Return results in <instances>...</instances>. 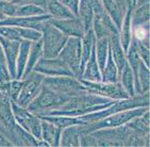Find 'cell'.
I'll list each match as a JSON object with an SVG mask.
<instances>
[{
	"label": "cell",
	"instance_id": "obj_1",
	"mask_svg": "<svg viewBox=\"0 0 150 147\" xmlns=\"http://www.w3.org/2000/svg\"><path fill=\"white\" fill-rule=\"evenodd\" d=\"M71 97L69 96L54 92L43 84L38 96L30 102L27 109L35 115H44L50 111L61 109L62 106Z\"/></svg>",
	"mask_w": 150,
	"mask_h": 147
},
{
	"label": "cell",
	"instance_id": "obj_2",
	"mask_svg": "<svg viewBox=\"0 0 150 147\" xmlns=\"http://www.w3.org/2000/svg\"><path fill=\"white\" fill-rule=\"evenodd\" d=\"M42 32V43H43V58H55L63 49L67 42L66 34L54 27L49 19L46 20L40 27Z\"/></svg>",
	"mask_w": 150,
	"mask_h": 147
},
{
	"label": "cell",
	"instance_id": "obj_3",
	"mask_svg": "<svg viewBox=\"0 0 150 147\" xmlns=\"http://www.w3.org/2000/svg\"><path fill=\"white\" fill-rule=\"evenodd\" d=\"M43 84L54 92L69 97L85 92L80 79L74 76H45Z\"/></svg>",
	"mask_w": 150,
	"mask_h": 147
},
{
	"label": "cell",
	"instance_id": "obj_4",
	"mask_svg": "<svg viewBox=\"0 0 150 147\" xmlns=\"http://www.w3.org/2000/svg\"><path fill=\"white\" fill-rule=\"evenodd\" d=\"M80 81L83 84L84 89L92 94L109 98L112 100H119V99L130 97L119 81L114 82V83H107V82H102V81L94 82V81L84 80L81 78Z\"/></svg>",
	"mask_w": 150,
	"mask_h": 147
},
{
	"label": "cell",
	"instance_id": "obj_5",
	"mask_svg": "<svg viewBox=\"0 0 150 147\" xmlns=\"http://www.w3.org/2000/svg\"><path fill=\"white\" fill-rule=\"evenodd\" d=\"M44 78H45V76L43 74L35 72V70H32L26 77H23L21 79L23 84H21L19 95L15 102L21 107H28L30 102L40 93V89L43 87Z\"/></svg>",
	"mask_w": 150,
	"mask_h": 147
},
{
	"label": "cell",
	"instance_id": "obj_6",
	"mask_svg": "<svg viewBox=\"0 0 150 147\" xmlns=\"http://www.w3.org/2000/svg\"><path fill=\"white\" fill-rule=\"evenodd\" d=\"M61 60H63L71 69L72 74L76 78L80 79L82 77L81 69V38L69 36L64 45L63 49L58 55Z\"/></svg>",
	"mask_w": 150,
	"mask_h": 147
},
{
	"label": "cell",
	"instance_id": "obj_7",
	"mask_svg": "<svg viewBox=\"0 0 150 147\" xmlns=\"http://www.w3.org/2000/svg\"><path fill=\"white\" fill-rule=\"evenodd\" d=\"M12 111L15 121L38 140H42V119L31 113L25 107H21L15 101H11Z\"/></svg>",
	"mask_w": 150,
	"mask_h": 147
},
{
	"label": "cell",
	"instance_id": "obj_8",
	"mask_svg": "<svg viewBox=\"0 0 150 147\" xmlns=\"http://www.w3.org/2000/svg\"><path fill=\"white\" fill-rule=\"evenodd\" d=\"M33 70L43 74L44 76H74L71 69L59 57L42 58L35 64ZM75 77V76H74Z\"/></svg>",
	"mask_w": 150,
	"mask_h": 147
},
{
	"label": "cell",
	"instance_id": "obj_9",
	"mask_svg": "<svg viewBox=\"0 0 150 147\" xmlns=\"http://www.w3.org/2000/svg\"><path fill=\"white\" fill-rule=\"evenodd\" d=\"M51 16L49 14L38 15V16H28V17H20V16H8L0 21V26H13L21 27V28H30L40 31V27L46 20L50 19Z\"/></svg>",
	"mask_w": 150,
	"mask_h": 147
},
{
	"label": "cell",
	"instance_id": "obj_10",
	"mask_svg": "<svg viewBox=\"0 0 150 147\" xmlns=\"http://www.w3.org/2000/svg\"><path fill=\"white\" fill-rule=\"evenodd\" d=\"M49 23H51L54 27H57L60 31L64 34H66L68 38H82V35L85 32L83 21L79 16H75L72 18L66 19H57V18H50Z\"/></svg>",
	"mask_w": 150,
	"mask_h": 147
},
{
	"label": "cell",
	"instance_id": "obj_11",
	"mask_svg": "<svg viewBox=\"0 0 150 147\" xmlns=\"http://www.w3.org/2000/svg\"><path fill=\"white\" fill-rule=\"evenodd\" d=\"M0 35L15 40H38L42 38V32L30 28H21V27L13 26H0Z\"/></svg>",
	"mask_w": 150,
	"mask_h": 147
},
{
	"label": "cell",
	"instance_id": "obj_12",
	"mask_svg": "<svg viewBox=\"0 0 150 147\" xmlns=\"http://www.w3.org/2000/svg\"><path fill=\"white\" fill-rule=\"evenodd\" d=\"M0 44L2 46L3 53L6 57L11 78L16 79V60H17V55L19 52L20 42L15 40H10V38L0 35Z\"/></svg>",
	"mask_w": 150,
	"mask_h": 147
},
{
	"label": "cell",
	"instance_id": "obj_13",
	"mask_svg": "<svg viewBox=\"0 0 150 147\" xmlns=\"http://www.w3.org/2000/svg\"><path fill=\"white\" fill-rule=\"evenodd\" d=\"M103 10L115 23L117 29H120L121 23L128 8V0H101Z\"/></svg>",
	"mask_w": 150,
	"mask_h": 147
},
{
	"label": "cell",
	"instance_id": "obj_14",
	"mask_svg": "<svg viewBox=\"0 0 150 147\" xmlns=\"http://www.w3.org/2000/svg\"><path fill=\"white\" fill-rule=\"evenodd\" d=\"M15 124L16 121L12 111L11 100L0 93V133L6 138Z\"/></svg>",
	"mask_w": 150,
	"mask_h": 147
},
{
	"label": "cell",
	"instance_id": "obj_15",
	"mask_svg": "<svg viewBox=\"0 0 150 147\" xmlns=\"http://www.w3.org/2000/svg\"><path fill=\"white\" fill-rule=\"evenodd\" d=\"M109 48L111 50L112 58L115 62L116 67L118 69V74L120 76L121 70L127 63V58H126V52L120 44L119 32H114L109 35Z\"/></svg>",
	"mask_w": 150,
	"mask_h": 147
},
{
	"label": "cell",
	"instance_id": "obj_16",
	"mask_svg": "<svg viewBox=\"0 0 150 147\" xmlns=\"http://www.w3.org/2000/svg\"><path fill=\"white\" fill-rule=\"evenodd\" d=\"M133 12V4L131 1L128 3V8L125 14V17L121 23L120 29H119V40L125 52L129 48V45L132 40V23H131V16Z\"/></svg>",
	"mask_w": 150,
	"mask_h": 147
},
{
	"label": "cell",
	"instance_id": "obj_17",
	"mask_svg": "<svg viewBox=\"0 0 150 147\" xmlns=\"http://www.w3.org/2000/svg\"><path fill=\"white\" fill-rule=\"evenodd\" d=\"M42 119V140L45 141L49 146H60V138L62 129Z\"/></svg>",
	"mask_w": 150,
	"mask_h": 147
},
{
	"label": "cell",
	"instance_id": "obj_18",
	"mask_svg": "<svg viewBox=\"0 0 150 147\" xmlns=\"http://www.w3.org/2000/svg\"><path fill=\"white\" fill-rule=\"evenodd\" d=\"M80 126L74 125L62 129L60 138V146L63 147H79L80 146Z\"/></svg>",
	"mask_w": 150,
	"mask_h": 147
},
{
	"label": "cell",
	"instance_id": "obj_19",
	"mask_svg": "<svg viewBox=\"0 0 150 147\" xmlns=\"http://www.w3.org/2000/svg\"><path fill=\"white\" fill-rule=\"evenodd\" d=\"M81 79L88 80V81H94V82L101 81V72H100V69H99L98 63H97V59H96L95 44H94V46H93L90 59L87 60L86 64H85V66H84Z\"/></svg>",
	"mask_w": 150,
	"mask_h": 147
},
{
	"label": "cell",
	"instance_id": "obj_20",
	"mask_svg": "<svg viewBox=\"0 0 150 147\" xmlns=\"http://www.w3.org/2000/svg\"><path fill=\"white\" fill-rule=\"evenodd\" d=\"M46 11L47 14L57 19H66L76 16L64 3H62L61 0H49V2L47 3Z\"/></svg>",
	"mask_w": 150,
	"mask_h": 147
},
{
	"label": "cell",
	"instance_id": "obj_21",
	"mask_svg": "<svg viewBox=\"0 0 150 147\" xmlns=\"http://www.w3.org/2000/svg\"><path fill=\"white\" fill-rule=\"evenodd\" d=\"M150 113L149 110H147L142 115L136 116L132 118L131 121L127 123V126L129 128L136 132L139 136H149V123H150Z\"/></svg>",
	"mask_w": 150,
	"mask_h": 147
},
{
	"label": "cell",
	"instance_id": "obj_22",
	"mask_svg": "<svg viewBox=\"0 0 150 147\" xmlns=\"http://www.w3.org/2000/svg\"><path fill=\"white\" fill-rule=\"evenodd\" d=\"M43 57V43H42V38L38 40L31 42V47H30L29 55H28V61L26 64V68L23 72V75L21 77V79L23 77H26L29 72H31L34 68L35 64L38 63V61Z\"/></svg>",
	"mask_w": 150,
	"mask_h": 147
},
{
	"label": "cell",
	"instance_id": "obj_23",
	"mask_svg": "<svg viewBox=\"0 0 150 147\" xmlns=\"http://www.w3.org/2000/svg\"><path fill=\"white\" fill-rule=\"evenodd\" d=\"M94 44H95V34L92 28L84 32V34L81 38V69H82V72H83L84 66L87 60L90 59Z\"/></svg>",
	"mask_w": 150,
	"mask_h": 147
},
{
	"label": "cell",
	"instance_id": "obj_24",
	"mask_svg": "<svg viewBox=\"0 0 150 147\" xmlns=\"http://www.w3.org/2000/svg\"><path fill=\"white\" fill-rule=\"evenodd\" d=\"M101 81L107 82V83H114V82L119 81L118 69L116 67L115 62L112 58L110 48H109L108 58L107 61H105V64H104V67L101 70Z\"/></svg>",
	"mask_w": 150,
	"mask_h": 147
},
{
	"label": "cell",
	"instance_id": "obj_25",
	"mask_svg": "<svg viewBox=\"0 0 150 147\" xmlns=\"http://www.w3.org/2000/svg\"><path fill=\"white\" fill-rule=\"evenodd\" d=\"M30 47H31V40H20L19 52H18L17 60H16V79H21L23 77L27 61H28Z\"/></svg>",
	"mask_w": 150,
	"mask_h": 147
},
{
	"label": "cell",
	"instance_id": "obj_26",
	"mask_svg": "<svg viewBox=\"0 0 150 147\" xmlns=\"http://www.w3.org/2000/svg\"><path fill=\"white\" fill-rule=\"evenodd\" d=\"M95 51L96 59L98 63L99 69H103L104 64L108 58L109 52V36H95Z\"/></svg>",
	"mask_w": 150,
	"mask_h": 147
},
{
	"label": "cell",
	"instance_id": "obj_27",
	"mask_svg": "<svg viewBox=\"0 0 150 147\" xmlns=\"http://www.w3.org/2000/svg\"><path fill=\"white\" fill-rule=\"evenodd\" d=\"M119 82L121 83L122 87L125 89V91L128 93V95L132 97L135 95V84H134V76L133 72L131 70L130 65L128 64V62L126 63L125 67L122 68L119 76Z\"/></svg>",
	"mask_w": 150,
	"mask_h": 147
},
{
	"label": "cell",
	"instance_id": "obj_28",
	"mask_svg": "<svg viewBox=\"0 0 150 147\" xmlns=\"http://www.w3.org/2000/svg\"><path fill=\"white\" fill-rule=\"evenodd\" d=\"M131 23H132V26L149 23V3H145L143 6L133 8Z\"/></svg>",
	"mask_w": 150,
	"mask_h": 147
},
{
	"label": "cell",
	"instance_id": "obj_29",
	"mask_svg": "<svg viewBox=\"0 0 150 147\" xmlns=\"http://www.w3.org/2000/svg\"><path fill=\"white\" fill-rule=\"evenodd\" d=\"M47 14L46 10L42 6H35V4H21L16 8L15 16L20 17H28V16H38V15Z\"/></svg>",
	"mask_w": 150,
	"mask_h": 147
},
{
	"label": "cell",
	"instance_id": "obj_30",
	"mask_svg": "<svg viewBox=\"0 0 150 147\" xmlns=\"http://www.w3.org/2000/svg\"><path fill=\"white\" fill-rule=\"evenodd\" d=\"M132 38L145 46L149 47V23L132 26Z\"/></svg>",
	"mask_w": 150,
	"mask_h": 147
},
{
	"label": "cell",
	"instance_id": "obj_31",
	"mask_svg": "<svg viewBox=\"0 0 150 147\" xmlns=\"http://www.w3.org/2000/svg\"><path fill=\"white\" fill-rule=\"evenodd\" d=\"M139 84L141 87V94L142 93L149 92L150 89V70L149 67L146 64L141 61L139 68Z\"/></svg>",
	"mask_w": 150,
	"mask_h": 147
},
{
	"label": "cell",
	"instance_id": "obj_32",
	"mask_svg": "<svg viewBox=\"0 0 150 147\" xmlns=\"http://www.w3.org/2000/svg\"><path fill=\"white\" fill-rule=\"evenodd\" d=\"M134 40V43H135V47H136V50H137V53H139V58L141 60L144 62L148 67H150V52H149V47L145 46L143 45L142 43L137 42L135 38H133Z\"/></svg>",
	"mask_w": 150,
	"mask_h": 147
},
{
	"label": "cell",
	"instance_id": "obj_33",
	"mask_svg": "<svg viewBox=\"0 0 150 147\" xmlns=\"http://www.w3.org/2000/svg\"><path fill=\"white\" fill-rule=\"evenodd\" d=\"M11 1L13 3H15V4H18V6H21V4H35V6H42L45 10H46L47 3L49 2V0H11Z\"/></svg>",
	"mask_w": 150,
	"mask_h": 147
},
{
	"label": "cell",
	"instance_id": "obj_34",
	"mask_svg": "<svg viewBox=\"0 0 150 147\" xmlns=\"http://www.w3.org/2000/svg\"><path fill=\"white\" fill-rule=\"evenodd\" d=\"M61 1H62V3H64L76 16H78L79 0H61Z\"/></svg>",
	"mask_w": 150,
	"mask_h": 147
},
{
	"label": "cell",
	"instance_id": "obj_35",
	"mask_svg": "<svg viewBox=\"0 0 150 147\" xmlns=\"http://www.w3.org/2000/svg\"><path fill=\"white\" fill-rule=\"evenodd\" d=\"M6 146H13L11 142L3 136L2 133H0V147H6Z\"/></svg>",
	"mask_w": 150,
	"mask_h": 147
},
{
	"label": "cell",
	"instance_id": "obj_36",
	"mask_svg": "<svg viewBox=\"0 0 150 147\" xmlns=\"http://www.w3.org/2000/svg\"><path fill=\"white\" fill-rule=\"evenodd\" d=\"M0 64H6V57H4V53H3V49L2 46H1V44H0Z\"/></svg>",
	"mask_w": 150,
	"mask_h": 147
},
{
	"label": "cell",
	"instance_id": "obj_37",
	"mask_svg": "<svg viewBox=\"0 0 150 147\" xmlns=\"http://www.w3.org/2000/svg\"><path fill=\"white\" fill-rule=\"evenodd\" d=\"M9 1H11V0H9Z\"/></svg>",
	"mask_w": 150,
	"mask_h": 147
}]
</instances>
